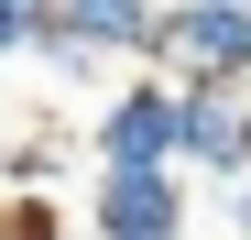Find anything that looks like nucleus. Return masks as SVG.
Here are the masks:
<instances>
[{"label": "nucleus", "instance_id": "f257e3e1", "mask_svg": "<svg viewBox=\"0 0 251 240\" xmlns=\"http://www.w3.org/2000/svg\"><path fill=\"white\" fill-rule=\"evenodd\" d=\"M164 88H240L251 98V0H164Z\"/></svg>", "mask_w": 251, "mask_h": 240}, {"label": "nucleus", "instance_id": "f03ea898", "mask_svg": "<svg viewBox=\"0 0 251 240\" xmlns=\"http://www.w3.org/2000/svg\"><path fill=\"white\" fill-rule=\"evenodd\" d=\"M88 153H99V175H175V88H164V76L109 88Z\"/></svg>", "mask_w": 251, "mask_h": 240}, {"label": "nucleus", "instance_id": "7ed1b4c3", "mask_svg": "<svg viewBox=\"0 0 251 240\" xmlns=\"http://www.w3.org/2000/svg\"><path fill=\"white\" fill-rule=\"evenodd\" d=\"M219 175L251 186V98L240 88H175V175Z\"/></svg>", "mask_w": 251, "mask_h": 240}, {"label": "nucleus", "instance_id": "20e7f679", "mask_svg": "<svg viewBox=\"0 0 251 240\" xmlns=\"http://www.w3.org/2000/svg\"><path fill=\"white\" fill-rule=\"evenodd\" d=\"M88 229L99 240H186V175H99Z\"/></svg>", "mask_w": 251, "mask_h": 240}, {"label": "nucleus", "instance_id": "39448f33", "mask_svg": "<svg viewBox=\"0 0 251 240\" xmlns=\"http://www.w3.org/2000/svg\"><path fill=\"white\" fill-rule=\"evenodd\" d=\"M44 33H66L76 55H142L153 66V44H164V0H55V22Z\"/></svg>", "mask_w": 251, "mask_h": 240}, {"label": "nucleus", "instance_id": "423d86ee", "mask_svg": "<svg viewBox=\"0 0 251 240\" xmlns=\"http://www.w3.org/2000/svg\"><path fill=\"white\" fill-rule=\"evenodd\" d=\"M55 175H66V142L55 131H11L0 142V196H55Z\"/></svg>", "mask_w": 251, "mask_h": 240}, {"label": "nucleus", "instance_id": "0eeeda50", "mask_svg": "<svg viewBox=\"0 0 251 240\" xmlns=\"http://www.w3.org/2000/svg\"><path fill=\"white\" fill-rule=\"evenodd\" d=\"M0 240H66V208L55 196H0Z\"/></svg>", "mask_w": 251, "mask_h": 240}, {"label": "nucleus", "instance_id": "6e6552de", "mask_svg": "<svg viewBox=\"0 0 251 240\" xmlns=\"http://www.w3.org/2000/svg\"><path fill=\"white\" fill-rule=\"evenodd\" d=\"M44 22H55V0H0V66L44 44Z\"/></svg>", "mask_w": 251, "mask_h": 240}, {"label": "nucleus", "instance_id": "1a4fd4ad", "mask_svg": "<svg viewBox=\"0 0 251 240\" xmlns=\"http://www.w3.org/2000/svg\"><path fill=\"white\" fill-rule=\"evenodd\" d=\"M229 229H240V240H251V186H229Z\"/></svg>", "mask_w": 251, "mask_h": 240}, {"label": "nucleus", "instance_id": "9d476101", "mask_svg": "<svg viewBox=\"0 0 251 240\" xmlns=\"http://www.w3.org/2000/svg\"><path fill=\"white\" fill-rule=\"evenodd\" d=\"M88 240H99V229H88Z\"/></svg>", "mask_w": 251, "mask_h": 240}]
</instances>
